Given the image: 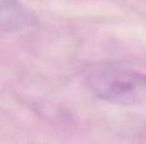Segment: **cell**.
<instances>
[{
    "label": "cell",
    "mask_w": 146,
    "mask_h": 144,
    "mask_svg": "<svg viewBox=\"0 0 146 144\" xmlns=\"http://www.w3.org/2000/svg\"><path fill=\"white\" fill-rule=\"evenodd\" d=\"M87 86L109 103H146V74L124 68H103L90 73Z\"/></svg>",
    "instance_id": "1"
},
{
    "label": "cell",
    "mask_w": 146,
    "mask_h": 144,
    "mask_svg": "<svg viewBox=\"0 0 146 144\" xmlns=\"http://www.w3.org/2000/svg\"><path fill=\"white\" fill-rule=\"evenodd\" d=\"M37 18L27 7L18 0H3L0 7V29L14 32L36 24Z\"/></svg>",
    "instance_id": "2"
}]
</instances>
